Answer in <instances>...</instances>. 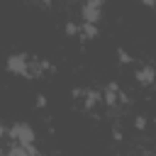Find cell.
Instances as JSON below:
<instances>
[{
	"instance_id": "obj_1",
	"label": "cell",
	"mask_w": 156,
	"mask_h": 156,
	"mask_svg": "<svg viewBox=\"0 0 156 156\" xmlns=\"http://www.w3.org/2000/svg\"><path fill=\"white\" fill-rule=\"evenodd\" d=\"M7 136H10L12 141H17V144H27V146H32L34 139H37V134H34V129H32L29 124H15V127L10 129Z\"/></svg>"
},
{
	"instance_id": "obj_2",
	"label": "cell",
	"mask_w": 156,
	"mask_h": 156,
	"mask_svg": "<svg viewBox=\"0 0 156 156\" xmlns=\"http://www.w3.org/2000/svg\"><path fill=\"white\" fill-rule=\"evenodd\" d=\"M7 71L15 73V76H29V73H32V71H29V58L22 56V54L10 56V58H7Z\"/></svg>"
},
{
	"instance_id": "obj_3",
	"label": "cell",
	"mask_w": 156,
	"mask_h": 156,
	"mask_svg": "<svg viewBox=\"0 0 156 156\" xmlns=\"http://www.w3.org/2000/svg\"><path fill=\"white\" fill-rule=\"evenodd\" d=\"M100 12H102V0H88L83 5V20L90 22V24L100 22Z\"/></svg>"
},
{
	"instance_id": "obj_4",
	"label": "cell",
	"mask_w": 156,
	"mask_h": 156,
	"mask_svg": "<svg viewBox=\"0 0 156 156\" xmlns=\"http://www.w3.org/2000/svg\"><path fill=\"white\" fill-rule=\"evenodd\" d=\"M151 78H154V71H151V68H141V71H136V80H139L141 85H149Z\"/></svg>"
},
{
	"instance_id": "obj_5",
	"label": "cell",
	"mask_w": 156,
	"mask_h": 156,
	"mask_svg": "<svg viewBox=\"0 0 156 156\" xmlns=\"http://www.w3.org/2000/svg\"><path fill=\"white\" fill-rule=\"evenodd\" d=\"M95 32H98V27H95V24H90V22H85L83 34H85V37H95Z\"/></svg>"
},
{
	"instance_id": "obj_6",
	"label": "cell",
	"mask_w": 156,
	"mask_h": 156,
	"mask_svg": "<svg viewBox=\"0 0 156 156\" xmlns=\"http://www.w3.org/2000/svg\"><path fill=\"white\" fill-rule=\"evenodd\" d=\"M66 32H68V34H78V27H76V24H68Z\"/></svg>"
},
{
	"instance_id": "obj_7",
	"label": "cell",
	"mask_w": 156,
	"mask_h": 156,
	"mask_svg": "<svg viewBox=\"0 0 156 156\" xmlns=\"http://www.w3.org/2000/svg\"><path fill=\"white\" fill-rule=\"evenodd\" d=\"M119 61H122V63H129V61H132V58H129V56H127V54H124V51H119Z\"/></svg>"
},
{
	"instance_id": "obj_8",
	"label": "cell",
	"mask_w": 156,
	"mask_h": 156,
	"mask_svg": "<svg viewBox=\"0 0 156 156\" xmlns=\"http://www.w3.org/2000/svg\"><path fill=\"white\" fill-rule=\"evenodd\" d=\"M2 136H5V127L0 124V139H2Z\"/></svg>"
},
{
	"instance_id": "obj_9",
	"label": "cell",
	"mask_w": 156,
	"mask_h": 156,
	"mask_svg": "<svg viewBox=\"0 0 156 156\" xmlns=\"http://www.w3.org/2000/svg\"><path fill=\"white\" fill-rule=\"evenodd\" d=\"M141 2H144V5H151V2H154V0H141Z\"/></svg>"
}]
</instances>
